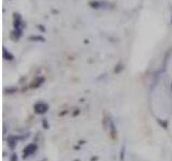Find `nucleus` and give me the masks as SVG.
Instances as JSON below:
<instances>
[{
  "instance_id": "f257e3e1",
  "label": "nucleus",
  "mask_w": 172,
  "mask_h": 161,
  "mask_svg": "<svg viewBox=\"0 0 172 161\" xmlns=\"http://www.w3.org/2000/svg\"><path fill=\"white\" fill-rule=\"evenodd\" d=\"M33 109H35L36 114L41 115V114H44V113L47 112V110H49V104L45 103V102H38V103L35 104Z\"/></svg>"
},
{
  "instance_id": "f03ea898",
  "label": "nucleus",
  "mask_w": 172,
  "mask_h": 161,
  "mask_svg": "<svg viewBox=\"0 0 172 161\" xmlns=\"http://www.w3.org/2000/svg\"><path fill=\"white\" fill-rule=\"evenodd\" d=\"M37 150V145L36 144H29L26 148L24 149V158L28 157L30 155H33Z\"/></svg>"
},
{
  "instance_id": "7ed1b4c3",
  "label": "nucleus",
  "mask_w": 172,
  "mask_h": 161,
  "mask_svg": "<svg viewBox=\"0 0 172 161\" xmlns=\"http://www.w3.org/2000/svg\"><path fill=\"white\" fill-rule=\"evenodd\" d=\"M3 57L5 58V59H8V60H12L13 59V56L9 53L8 54V52H7V49L5 48H3Z\"/></svg>"
},
{
  "instance_id": "20e7f679",
  "label": "nucleus",
  "mask_w": 172,
  "mask_h": 161,
  "mask_svg": "<svg viewBox=\"0 0 172 161\" xmlns=\"http://www.w3.org/2000/svg\"><path fill=\"white\" fill-rule=\"evenodd\" d=\"M29 39H30V40H33H33H38V39H39L40 41H44V39H43L42 37H30Z\"/></svg>"
},
{
  "instance_id": "39448f33",
  "label": "nucleus",
  "mask_w": 172,
  "mask_h": 161,
  "mask_svg": "<svg viewBox=\"0 0 172 161\" xmlns=\"http://www.w3.org/2000/svg\"><path fill=\"white\" fill-rule=\"evenodd\" d=\"M11 160H12V161H16V160H15V155H13L12 159H11Z\"/></svg>"
}]
</instances>
